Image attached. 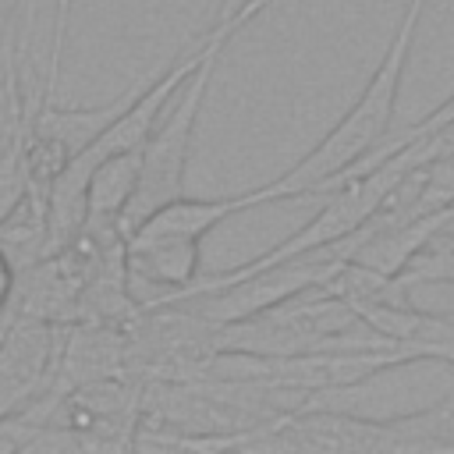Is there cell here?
<instances>
[{"mask_svg": "<svg viewBox=\"0 0 454 454\" xmlns=\"http://www.w3.org/2000/svg\"><path fill=\"white\" fill-rule=\"evenodd\" d=\"M422 11H426V0L404 4L401 18L390 32V43H387L376 71L369 74L365 89L358 92V99L298 163H291L280 177L262 184L266 202H284V199H301V195L323 192L333 177H340L351 163H358L372 145H380L394 131V110H397V96H401L408 53H411Z\"/></svg>", "mask_w": 454, "mask_h": 454, "instance_id": "obj_1", "label": "cell"}, {"mask_svg": "<svg viewBox=\"0 0 454 454\" xmlns=\"http://www.w3.org/2000/svg\"><path fill=\"white\" fill-rule=\"evenodd\" d=\"M241 450H454V394L433 408L390 419H365L333 408H301L245 440Z\"/></svg>", "mask_w": 454, "mask_h": 454, "instance_id": "obj_2", "label": "cell"}, {"mask_svg": "<svg viewBox=\"0 0 454 454\" xmlns=\"http://www.w3.org/2000/svg\"><path fill=\"white\" fill-rule=\"evenodd\" d=\"M227 50V46H223ZM223 50L209 53L206 64L181 85V92L174 96V103L163 110L160 124L153 128V135L142 145V170H138V184L135 195L128 199L124 213H121V234L128 238L149 213H156L160 206L174 202L184 195V174H188V156H192V138H195V124L213 82V71L223 57Z\"/></svg>", "mask_w": 454, "mask_h": 454, "instance_id": "obj_3", "label": "cell"}, {"mask_svg": "<svg viewBox=\"0 0 454 454\" xmlns=\"http://www.w3.org/2000/svg\"><path fill=\"white\" fill-rule=\"evenodd\" d=\"M64 323L7 316L0 323V422L53 390Z\"/></svg>", "mask_w": 454, "mask_h": 454, "instance_id": "obj_4", "label": "cell"}, {"mask_svg": "<svg viewBox=\"0 0 454 454\" xmlns=\"http://www.w3.org/2000/svg\"><path fill=\"white\" fill-rule=\"evenodd\" d=\"M138 170H142V145L110 153L106 160H99L96 170L89 174V188H85V202H89L85 223H117L121 227V213H124L128 199L135 195Z\"/></svg>", "mask_w": 454, "mask_h": 454, "instance_id": "obj_5", "label": "cell"}, {"mask_svg": "<svg viewBox=\"0 0 454 454\" xmlns=\"http://www.w3.org/2000/svg\"><path fill=\"white\" fill-rule=\"evenodd\" d=\"M0 248L14 262V270H25L53 252V231H50V202L46 192L28 188V195L0 220Z\"/></svg>", "mask_w": 454, "mask_h": 454, "instance_id": "obj_6", "label": "cell"}, {"mask_svg": "<svg viewBox=\"0 0 454 454\" xmlns=\"http://www.w3.org/2000/svg\"><path fill=\"white\" fill-rule=\"evenodd\" d=\"M408 287L415 284H454V209L443 223L426 238V245L411 255V262L397 273Z\"/></svg>", "mask_w": 454, "mask_h": 454, "instance_id": "obj_7", "label": "cell"}, {"mask_svg": "<svg viewBox=\"0 0 454 454\" xmlns=\"http://www.w3.org/2000/svg\"><path fill=\"white\" fill-rule=\"evenodd\" d=\"M14 280H18V270H14V262L7 259V252L0 248V323L11 316V301H14Z\"/></svg>", "mask_w": 454, "mask_h": 454, "instance_id": "obj_8", "label": "cell"}, {"mask_svg": "<svg viewBox=\"0 0 454 454\" xmlns=\"http://www.w3.org/2000/svg\"><path fill=\"white\" fill-rule=\"evenodd\" d=\"M0 4H4V46H11V39H14V14H18L21 0H0Z\"/></svg>", "mask_w": 454, "mask_h": 454, "instance_id": "obj_9", "label": "cell"}, {"mask_svg": "<svg viewBox=\"0 0 454 454\" xmlns=\"http://www.w3.org/2000/svg\"><path fill=\"white\" fill-rule=\"evenodd\" d=\"M450 316H454V312H450Z\"/></svg>", "mask_w": 454, "mask_h": 454, "instance_id": "obj_10", "label": "cell"}]
</instances>
